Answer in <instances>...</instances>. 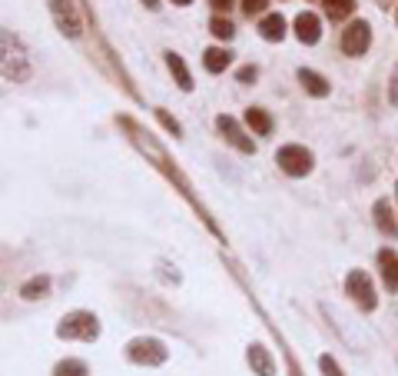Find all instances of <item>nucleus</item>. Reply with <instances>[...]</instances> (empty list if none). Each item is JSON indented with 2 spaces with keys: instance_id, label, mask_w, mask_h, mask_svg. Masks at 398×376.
Returning <instances> with one entry per match:
<instances>
[{
  "instance_id": "f257e3e1",
  "label": "nucleus",
  "mask_w": 398,
  "mask_h": 376,
  "mask_svg": "<svg viewBox=\"0 0 398 376\" xmlns=\"http://www.w3.org/2000/svg\"><path fill=\"white\" fill-rule=\"evenodd\" d=\"M57 336H60V340H86V343H93L100 336V320L86 310H74L60 320Z\"/></svg>"
},
{
  "instance_id": "f03ea898",
  "label": "nucleus",
  "mask_w": 398,
  "mask_h": 376,
  "mask_svg": "<svg viewBox=\"0 0 398 376\" xmlns=\"http://www.w3.org/2000/svg\"><path fill=\"white\" fill-rule=\"evenodd\" d=\"M127 356L140 366H160V363H166L170 350H166L160 340H153V336H136V340L127 343Z\"/></svg>"
},
{
  "instance_id": "7ed1b4c3",
  "label": "nucleus",
  "mask_w": 398,
  "mask_h": 376,
  "mask_svg": "<svg viewBox=\"0 0 398 376\" xmlns=\"http://www.w3.org/2000/svg\"><path fill=\"white\" fill-rule=\"evenodd\" d=\"M4 77L13 80V84H23L30 77V64H27L21 44L11 37V30H4Z\"/></svg>"
},
{
  "instance_id": "20e7f679",
  "label": "nucleus",
  "mask_w": 398,
  "mask_h": 376,
  "mask_svg": "<svg viewBox=\"0 0 398 376\" xmlns=\"http://www.w3.org/2000/svg\"><path fill=\"white\" fill-rule=\"evenodd\" d=\"M47 4H50L57 30L64 33V37H70V40H76L83 33V21H80V11H76L74 0H47Z\"/></svg>"
},
{
  "instance_id": "39448f33",
  "label": "nucleus",
  "mask_w": 398,
  "mask_h": 376,
  "mask_svg": "<svg viewBox=\"0 0 398 376\" xmlns=\"http://www.w3.org/2000/svg\"><path fill=\"white\" fill-rule=\"evenodd\" d=\"M276 164L289 173V177H305V173H312V154L299 144H289V147H279V154H276Z\"/></svg>"
},
{
  "instance_id": "423d86ee",
  "label": "nucleus",
  "mask_w": 398,
  "mask_h": 376,
  "mask_svg": "<svg viewBox=\"0 0 398 376\" xmlns=\"http://www.w3.org/2000/svg\"><path fill=\"white\" fill-rule=\"evenodd\" d=\"M345 290H349V297L358 303V310H365V313L375 310L378 297H375V287H372L368 273H362V270H352V273H349V280H345Z\"/></svg>"
},
{
  "instance_id": "0eeeda50",
  "label": "nucleus",
  "mask_w": 398,
  "mask_h": 376,
  "mask_svg": "<svg viewBox=\"0 0 398 376\" xmlns=\"http://www.w3.org/2000/svg\"><path fill=\"white\" fill-rule=\"evenodd\" d=\"M372 44V27L365 21H352L349 27L342 30V50L349 57H362Z\"/></svg>"
},
{
  "instance_id": "6e6552de",
  "label": "nucleus",
  "mask_w": 398,
  "mask_h": 376,
  "mask_svg": "<svg viewBox=\"0 0 398 376\" xmlns=\"http://www.w3.org/2000/svg\"><path fill=\"white\" fill-rule=\"evenodd\" d=\"M216 127L226 133V140L236 147V150H242V154H256V144H252L246 133L239 130V123L233 120V117H226V113H223V117H216Z\"/></svg>"
},
{
  "instance_id": "1a4fd4ad",
  "label": "nucleus",
  "mask_w": 398,
  "mask_h": 376,
  "mask_svg": "<svg viewBox=\"0 0 398 376\" xmlns=\"http://www.w3.org/2000/svg\"><path fill=\"white\" fill-rule=\"evenodd\" d=\"M378 273H382V283H385L388 293H398V253L395 250H378Z\"/></svg>"
},
{
  "instance_id": "9d476101",
  "label": "nucleus",
  "mask_w": 398,
  "mask_h": 376,
  "mask_svg": "<svg viewBox=\"0 0 398 376\" xmlns=\"http://www.w3.org/2000/svg\"><path fill=\"white\" fill-rule=\"evenodd\" d=\"M295 37H299L302 44H319V37H322V21H319L312 11H302L299 17H295Z\"/></svg>"
},
{
  "instance_id": "9b49d317",
  "label": "nucleus",
  "mask_w": 398,
  "mask_h": 376,
  "mask_svg": "<svg viewBox=\"0 0 398 376\" xmlns=\"http://www.w3.org/2000/svg\"><path fill=\"white\" fill-rule=\"evenodd\" d=\"M246 360H249V366H252V373H256V376H276V360H272V353L262 343L249 346Z\"/></svg>"
},
{
  "instance_id": "f8f14e48",
  "label": "nucleus",
  "mask_w": 398,
  "mask_h": 376,
  "mask_svg": "<svg viewBox=\"0 0 398 376\" xmlns=\"http://www.w3.org/2000/svg\"><path fill=\"white\" fill-rule=\"evenodd\" d=\"M372 213H375V227L385 233V237H398V223H395V217H392V203H388V200H375Z\"/></svg>"
},
{
  "instance_id": "ddd939ff",
  "label": "nucleus",
  "mask_w": 398,
  "mask_h": 376,
  "mask_svg": "<svg viewBox=\"0 0 398 376\" xmlns=\"http://www.w3.org/2000/svg\"><path fill=\"white\" fill-rule=\"evenodd\" d=\"M259 33H262V40H282L286 37V21H282V13H266L262 21H259Z\"/></svg>"
},
{
  "instance_id": "4468645a",
  "label": "nucleus",
  "mask_w": 398,
  "mask_h": 376,
  "mask_svg": "<svg viewBox=\"0 0 398 376\" xmlns=\"http://www.w3.org/2000/svg\"><path fill=\"white\" fill-rule=\"evenodd\" d=\"M299 84L305 90H309V93H312V97H329V80L322 77V74H315V70H305V67H302L299 70Z\"/></svg>"
},
{
  "instance_id": "2eb2a0df",
  "label": "nucleus",
  "mask_w": 398,
  "mask_h": 376,
  "mask_svg": "<svg viewBox=\"0 0 398 376\" xmlns=\"http://www.w3.org/2000/svg\"><path fill=\"white\" fill-rule=\"evenodd\" d=\"M203 64H206L209 74H223V70L233 64V54H229L226 47H209V50L203 54Z\"/></svg>"
},
{
  "instance_id": "dca6fc26",
  "label": "nucleus",
  "mask_w": 398,
  "mask_h": 376,
  "mask_svg": "<svg viewBox=\"0 0 398 376\" xmlns=\"http://www.w3.org/2000/svg\"><path fill=\"white\" fill-rule=\"evenodd\" d=\"M246 123H249V130L259 133V137H269L272 133V117L262 107H249L246 110Z\"/></svg>"
},
{
  "instance_id": "f3484780",
  "label": "nucleus",
  "mask_w": 398,
  "mask_h": 376,
  "mask_svg": "<svg viewBox=\"0 0 398 376\" xmlns=\"http://www.w3.org/2000/svg\"><path fill=\"white\" fill-rule=\"evenodd\" d=\"M166 64H170V74L176 77V84H180V90H193V77H189V67L183 64V57L180 54H166Z\"/></svg>"
},
{
  "instance_id": "a211bd4d",
  "label": "nucleus",
  "mask_w": 398,
  "mask_h": 376,
  "mask_svg": "<svg viewBox=\"0 0 398 376\" xmlns=\"http://www.w3.org/2000/svg\"><path fill=\"white\" fill-rule=\"evenodd\" d=\"M47 290H50V277H33L21 287V297L23 300H40V297H47Z\"/></svg>"
},
{
  "instance_id": "6ab92c4d",
  "label": "nucleus",
  "mask_w": 398,
  "mask_h": 376,
  "mask_svg": "<svg viewBox=\"0 0 398 376\" xmlns=\"http://www.w3.org/2000/svg\"><path fill=\"white\" fill-rule=\"evenodd\" d=\"M322 4H325V13L332 21H345V17H352V11H356V0H322Z\"/></svg>"
},
{
  "instance_id": "aec40b11",
  "label": "nucleus",
  "mask_w": 398,
  "mask_h": 376,
  "mask_svg": "<svg viewBox=\"0 0 398 376\" xmlns=\"http://www.w3.org/2000/svg\"><path fill=\"white\" fill-rule=\"evenodd\" d=\"M54 376H90V370H86L83 360H60Z\"/></svg>"
},
{
  "instance_id": "412c9836",
  "label": "nucleus",
  "mask_w": 398,
  "mask_h": 376,
  "mask_svg": "<svg viewBox=\"0 0 398 376\" xmlns=\"http://www.w3.org/2000/svg\"><path fill=\"white\" fill-rule=\"evenodd\" d=\"M209 30H213V37H219V40H233V23L223 21V17H213V23H209Z\"/></svg>"
},
{
  "instance_id": "4be33fe9",
  "label": "nucleus",
  "mask_w": 398,
  "mask_h": 376,
  "mask_svg": "<svg viewBox=\"0 0 398 376\" xmlns=\"http://www.w3.org/2000/svg\"><path fill=\"white\" fill-rule=\"evenodd\" d=\"M319 370H322V376H342V366L335 363V360H332L329 353L319 356Z\"/></svg>"
},
{
  "instance_id": "5701e85b",
  "label": "nucleus",
  "mask_w": 398,
  "mask_h": 376,
  "mask_svg": "<svg viewBox=\"0 0 398 376\" xmlns=\"http://www.w3.org/2000/svg\"><path fill=\"white\" fill-rule=\"evenodd\" d=\"M266 7H269V0H242L246 17H259V13H266Z\"/></svg>"
},
{
  "instance_id": "b1692460",
  "label": "nucleus",
  "mask_w": 398,
  "mask_h": 376,
  "mask_svg": "<svg viewBox=\"0 0 398 376\" xmlns=\"http://www.w3.org/2000/svg\"><path fill=\"white\" fill-rule=\"evenodd\" d=\"M156 117H160V123H163V127H166V130L172 133V137H180V133H183V130H180V123L172 120V117H170V113H166V110H156Z\"/></svg>"
},
{
  "instance_id": "393cba45",
  "label": "nucleus",
  "mask_w": 398,
  "mask_h": 376,
  "mask_svg": "<svg viewBox=\"0 0 398 376\" xmlns=\"http://www.w3.org/2000/svg\"><path fill=\"white\" fill-rule=\"evenodd\" d=\"M388 103L398 107V67L392 70V84H388Z\"/></svg>"
},
{
  "instance_id": "a878e982",
  "label": "nucleus",
  "mask_w": 398,
  "mask_h": 376,
  "mask_svg": "<svg viewBox=\"0 0 398 376\" xmlns=\"http://www.w3.org/2000/svg\"><path fill=\"white\" fill-rule=\"evenodd\" d=\"M236 77L242 80V84H249V80H256V77H259V70H256V67H242V70H239Z\"/></svg>"
},
{
  "instance_id": "bb28decb",
  "label": "nucleus",
  "mask_w": 398,
  "mask_h": 376,
  "mask_svg": "<svg viewBox=\"0 0 398 376\" xmlns=\"http://www.w3.org/2000/svg\"><path fill=\"white\" fill-rule=\"evenodd\" d=\"M213 7L216 11H229V7H233V0H213Z\"/></svg>"
},
{
  "instance_id": "cd10ccee",
  "label": "nucleus",
  "mask_w": 398,
  "mask_h": 376,
  "mask_svg": "<svg viewBox=\"0 0 398 376\" xmlns=\"http://www.w3.org/2000/svg\"><path fill=\"white\" fill-rule=\"evenodd\" d=\"M143 4H146L150 11H156V7H160V0H143Z\"/></svg>"
},
{
  "instance_id": "c85d7f7f",
  "label": "nucleus",
  "mask_w": 398,
  "mask_h": 376,
  "mask_svg": "<svg viewBox=\"0 0 398 376\" xmlns=\"http://www.w3.org/2000/svg\"><path fill=\"white\" fill-rule=\"evenodd\" d=\"M172 4H176V7H186V4H193V0H172Z\"/></svg>"
},
{
  "instance_id": "c756f323",
  "label": "nucleus",
  "mask_w": 398,
  "mask_h": 376,
  "mask_svg": "<svg viewBox=\"0 0 398 376\" xmlns=\"http://www.w3.org/2000/svg\"><path fill=\"white\" fill-rule=\"evenodd\" d=\"M395 193H398V183H395Z\"/></svg>"
}]
</instances>
